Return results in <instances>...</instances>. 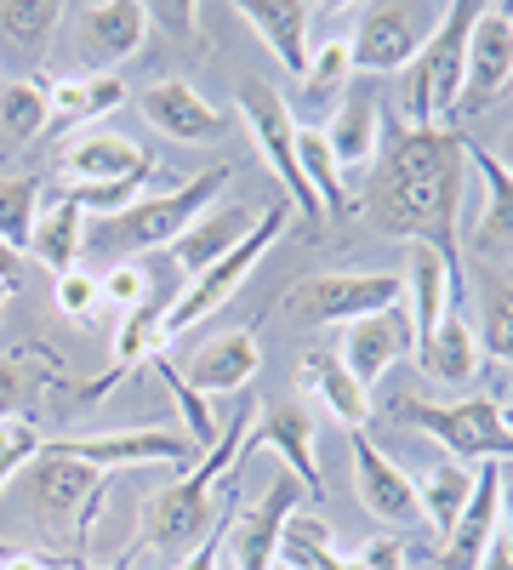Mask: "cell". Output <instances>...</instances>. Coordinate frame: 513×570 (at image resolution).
I'll return each mask as SVG.
<instances>
[{
	"mask_svg": "<svg viewBox=\"0 0 513 570\" xmlns=\"http://www.w3.org/2000/svg\"><path fill=\"white\" fill-rule=\"evenodd\" d=\"M388 126V120H383ZM462 177H468V137L451 126H388L377 171H371L365 212L383 234L405 246L440 252L462 274Z\"/></svg>",
	"mask_w": 513,
	"mask_h": 570,
	"instance_id": "1",
	"label": "cell"
},
{
	"mask_svg": "<svg viewBox=\"0 0 513 570\" xmlns=\"http://www.w3.org/2000/svg\"><path fill=\"white\" fill-rule=\"evenodd\" d=\"M228 183H235V166H206L200 177L166 188V195L131 200V206L115 212V217H86V252L103 257L109 268H115L120 257H131V252H155V246L171 252V240H177L189 223H200V217L211 212V200L223 195Z\"/></svg>",
	"mask_w": 513,
	"mask_h": 570,
	"instance_id": "2",
	"label": "cell"
},
{
	"mask_svg": "<svg viewBox=\"0 0 513 570\" xmlns=\"http://www.w3.org/2000/svg\"><path fill=\"white\" fill-rule=\"evenodd\" d=\"M480 7L456 0L440 12V29L428 35V46L405 63V115L411 126H451L456 104H462V80H468V35H474Z\"/></svg>",
	"mask_w": 513,
	"mask_h": 570,
	"instance_id": "3",
	"label": "cell"
},
{
	"mask_svg": "<svg viewBox=\"0 0 513 570\" xmlns=\"http://www.w3.org/2000/svg\"><path fill=\"white\" fill-rule=\"evenodd\" d=\"M394 422L405 428H423L428 440H440L451 451V462L462 468H480V462H502L513 468V428L502 422V400H451V405H423V400H394L388 405Z\"/></svg>",
	"mask_w": 513,
	"mask_h": 570,
	"instance_id": "4",
	"label": "cell"
},
{
	"mask_svg": "<svg viewBox=\"0 0 513 570\" xmlns=\"http://www.w3.org/2000/svg\"><path fill=\"white\" fill-rule=\"evenodd\" d=\"M286 217H292V206L286 200H274V206H263V217H257V228L246 234V240L235 246V252H228L223 263H211L206 274H195L189 285H182V292L166 303V343L171 337H182V331H189V325H200L206 314H217L228 297H235L240 292V285L251 279V268L268 257V246L279 240V228H286Z\"/></svg>",
	"mask_w": 513,
	"mask_h": 570,
	"instance_id": "5",
	"label": "cell"
},
{
	"mask_svg": "<svg viewBox=\"0 0 513 570\" xmlns=\"http://www.w3.org/2000/svg\"><path fill=\"white\" fill-rule=\"evenodd\" d=\"M29 491H34L40 525L69 531V537L86 548L91 531H98V519H103V502H109V473L86 468V462H75V456L40 451V456L29 462Z\"/></svg>",
	"mask_w": 513,
	"mask_h": 570,
	"instance_id": "6",
	"label": "cell"
},
{
	"mask_svg": "<svg viewBox=\"0 0 513 570\" xmlns=\"http://www.w3.org/2000/svg\"><path fill=\"white\" fill-rule=\"evenodd\" d=\"M445 7H405V0H377L359 7L354 29H348V52H354V75H405V63L428 46V35L440 29Z\"/></svg>",
	"mask_w": 513,
	"mask_h": 570,
	"instance_id": "7",
	"label": "cell"
},
{
	"mask_svg": "<svg viewBox=\"0 0 513 570\" xmlns=\"http://www.w3.org/2000/svg\"><path fill=\"white\" fill-rule=\"evenodd\" d=\"M240 115H246V126H251V137H257L268 171L279 177V188L292 195L297 217H303L308 234H314V228L325 223V212H319V200H314V188L303 183V166H297V115H292V104L279 98L268 80H240Z\"/></svg>",
	"mask_w": 513,
	"mask_h": 570,
	"instance_id": "8",
	"label": "cell"
},
{
	"mask_svg": "<svg viewBox=\"0 0 513 570\" xmlns=\"http://www.w3.org/2000/svg\"><path fill=\"white\" fill-rule=\"evenodd\" d=\"M286 308L308 325H354L405 308V274H308L286 292Z\"/></svg>",
	"mask_w": 513,
	"mask_h": 570,
	"instance_id": "9",
	"label": "cell"
},
{
	"mask_svg": "<svg viewBox=\"0 0 513 570\" xmlns=\"http://www.w3.org/2000/svg\"><path fill=\"white\" fill-rule=\"evenodd\" d=\"M40 451L52 456H75L98 473L115 468H195L200 445L182 434V428H126V434H63V440H46Z\"/></svg>",
	"mask_w": 513,
	"mask_h": 570,
	"instance_id": "10",
	"label": "cell"
},
{
	"mask_svg": "<svg viewBox=\"0 0 513 570\" xmlns=\"http://www.w3.org/2000/svg\"><path fill=\"white\" fill-rule=\"evenodd\" d=\"M217 531V508H211V491L189 485L177 473L171 485L149 491L144 497V525H137V553H160V559H189L206 537Z\"/></svg>",
	"mask_w": 513,
	"mask_h": 570,
	"instance_id": "11",
	"label": "cell"
},
{
	"mask_svg": "<svg viewBox=\"0 0 513 570\" xmlns=\"http://www.w3.org/2000/svg\"><path fill=\"white\" fill-rule=\"evenodd\" d=\"M149 7H137V0H91L75 12V46L91 75H115L126 58L149 46Z\"/></svg>",
	"mask_w": 513,
	"mask_h": 570,
	"instance_id": "12",
	"label": "cell"
},
{
	"mask_svg": "<svg viewBox=\"0 0 513 570\" xmlns=\"http://www.w3.org/2000/svg\"><path fill=\"white\" fill-rule=\"evenodd\" d=\"M507 86H513V23H507V7H480L474 35H468V80H462V104H456L451 131L468 115L491 109Z\"/></svg>",
	"mask_w": 513,
	"mask_h": 570,
	"instance_id": "13",
	"label": "cell"
},
{
	"mask_svg": "<svg viewBox=\"0 0 513 570\" xmlns=\"http://www.w3.org/2000/svg\"><path fill=\"white\" fill-rule=\"evenodd\" d=\"M257 451H274V456H279V468H286L292 480L303 485V497H308V502H319V497H325V480H319V456H314V422H308V411H303V405L279 400V405L257 411L240 468H246Z\"/></svg>",
	"mask_w": 513,
	"mask_h": 570,
	"instance_id": "14",
	"label": "cell"
},
{
	"mask_svg": "<svg viewBox=\"0 0 513 570\" xmlns=\"http://www.w3.org/2000/svg\"><path fill=\"white\" fill-rule=\"evenodd\" d=\"M348 445H354V491H359L365 513L383 519V525H423V497H416L411 473L394 456H383L365 428H359Z\"/></svg>",
	"mask_w": 513,
	"mask_h": 570,
	"instance_id": "15",
	"label": "cell"
},
{
	"mask_svg": "<svg viewBox=\"0 0 513 570\" xmlns=\"http://www.w3.org/2000/svg\"><path fill=\"white\" fill-rule=\"evenodd\" d=\"M263 354H257V325H235V331H217L206 337L189 360H182V383L195 394H246L251 376H257Z\"/></svg>",
	"mask_w": 513,
	"mask_h": 570,
	"instance_id": "16",
	"label": "cell"
},
{
	"mask_svg": "<svg viewBox=\"0 0 513 570\" xmlns=\"http://www.w3.org/2000/svg\"><path fill=\"white\" fill-rule=\"evenodd\" d=\"M303 502V485L292 480L286 468L274 473V485L235 519V570H274L279 564V531H286V519L297 513Z\"/></svg>",
	"mask_w": 513,
	"mask_h": 570,
	"instance_id": "17",
	"label": "cell"
},
{
	"mask_svg": "<svg viewBox=\"0 0 513 570\" xmlns=\"http://www.w3.org/2000/svg\"><path fill=\"white\" fill-rule=\"evenodd\" d=\"M411 348V320L405 308H388V314H371V320H354L343 325V343H337V360L348 365V376L371 394L394 371V360Z\"/></svg>",
	"mask_w": 513,
	"mask_h": 570,
	"instance_id": "18",
	"label": "cell"
},
{
	"mask_svg": "<svg viewBox=\"0 0 513 570\" xmlns=\"http://www.w3.org/2000/svg\"><path fill=\"white\" fill-rule=\"evenodd\" d=\"M462 292H468V285L456 279V268H451L440 252L411 246V268H405V320H411V348L434 337L440 320L462 303Z\"/></svg>",
	"mask_w": 513,
	"mask_h": 570,
	"instance_id": "19",
	"label": "cell"
},
{
	"mask_svg": "<svg viewBox=\"0 0 513 570\" xmlns=\"http://www.w3.org/2000/svg\"><path fill=\"white\" fill-rule=\"evenodd\" d=\"M149 171H160L149 149L120 131H91L63 149V183H149Z\"/></svg>",
	"mask_w": 513,
	"mask_h": 570,
	"instance_id": "20",
	"label": "cell"
},
{
	"mask_svg": "<svg viewBox=\"0 0 513 570\" xmlns=\"http://www.w3.org/2000/svg\"><path fill=\"white\" fill-rule=\"evenodd\" d=\"M144 120L155 126V131H166V137H177V142H217L223 131H228V120H223V109H211L200 91L189 86V80H155L144 98Z\"/></svg>",
	"mask_w": 513,
	"mask_h": 570,
	"instance_id": "21",
	"label": "cell"
},
{
	"mask_svg": "<svg viewBox=\"0 0 513 570\" xmlns=\"http://www.w3.org/2000/svg\"><path fill=\"white\" fill-rule=\"evenodd\" d=\"M496 513H502V462H480L474 468V502H468V513L456 519V531L445 537L440 570H480L491 537L502 531Z\"/></svg>",
	"mask_w": 513,
	"mask_h": 570,
	"instance_id": "22",
	"label": "cell"
},
{
	"mask_svg": "<svg viewBox=\"0 0 513 570\" xmlns=\"http://www.w3.org/2000/svg\"><path fill=\"white\" fill-rule=\"evenodd\" d=\"M257 217L263 212H246V206H223V212H206L200 223H189V228H182L177 234V240H171V263L182 268V274H206L211 263H223L228 252H235L240 240H246V234L257 228Z\"/></svg>",
	"mask_w": 513,
	"mask_h": 570,
	"instance_id": "23",
	"label": "cell"
},
{
	"mask_svg": "<svg viewBox=\"0 0 513 570\" xmlns=\"http://www.w3.org/2000/svg\"><path fill=\"white\" fill-rule=\"evenodd\" d=\"M126 104V80L115 75H63V80H46V131H75L86 120H98L109 109Z\"/></svg>",
	"mask_w": 513,
	"mask_h": 570,
	"instance_id": "24",
	"label": "cell"
},
{
	"mask_svg": "<svg viewBox=\"0 0 513 570\" xmlns=\"http://www.w3.org/2000/svg\"><path fill=\"white\" fill-rule=\"evenodd\" d=\"M297 383H303L325 411H332V416L348 428V434H359V428L371 422V411H377V405H371V394L348 376V365L337 360V348H308V354H303V371H297Z\"/></svg>",
	"mask_w": 513,
	"mask_h": 570,
	"instance_id": "25",
	"label": "cell"
},
{
	"mask_svg": "<svg viewBox=\"0 0 513 570\" xmlns=\"http://www.w3.org/2000/svg\"><path fill=\"white\" fill-rule=\"evenodd\" d=\"M411 354H416V371L434 376V383H445V389H468L474 376H480V360H485V354H480V337H474V325L462 320L456 308L440 320L434 337L416 343Z\"/></svg>",
	"mask_w": 513,
	"mask_h": 570,
	"instance_id": "26",
	"label": "cell"
},
{
	"mask_svg": "<svg viewBox=\"0 0 513 570\" xmlns=\"http://www.w3.org/2000/svg\"><path fill=\"white\" fill-rule=\"evenodd\" d=\"M240 18L263 35V46L286 63L292 75L308 69V52H314V40H308V18L314 7H303V0H246Z\"/></svg>",
	"mask_w": 513,
	"mask_h": 570,
	"instance_id": "27",
	"label": "cell"
},
{
	"mask_svg": "<svg viewBox=\"0 0 513 570\" xmlns=\"http://www.w3.org/2000/svg\"><path fill=\"white\" fill-rule=\"evenodd\" d=\"M58 23H63L58 0H0V52L29 69L52 46Z\"/></svg>",
	"mask_w": 513,
	"mask_h": 570,
	"instance_id": "28",
	"label": "cell"
},
{
	"mask_svg": "<svg viewBox=\"0 0 513 570\" xmlns=\"http://www.w3.org/2000/svg\"><path fill=\"white\" fill-rule=\"evenodd\" d=\"M468 166L485 177V212H480V228H474V246L480 252H507L513 246V177L485 142H468Z\"/></svg>",
	"mask_w": 513,
	"mask_h": 570,
	"instance_id": "29",
	"label": "cell"
},
{
	"mask_svg": "<svg viewBox=\"0 0 513 570\" xmlns=\"http://www.w3.org/2000/svg\"><path fill=\"white\" fill-rule=\"evenodd\" d=\"M325 142H332V155L343 171H365V166H377V149H383V115L371 98H348L332 126H319Z\"/></svg>",
	"mask_w": 513,
	"mask_h": 570,
	"instance_id": "30",
	"label": "cell"
},
{
	"mask_svg": "<svg viewBox=\"0 0 513 570\" xmlns=\"http://www.w3.org/2000/svg\"><path fill=\"white\" fill-rule=\"evenodd\" d=\"M80 252H86V212H75L69 200L52 195V206H40V217H34L29 257L46 263L52 274H69V268H80Z\"/></svg>",
	"mask_w": 513,
	"mask_h": 570,
	"instance_id": "31",
	"label": "cell"
},
{
	"mask_svg": "<svg viewBox=\"0 0 513 570\" xmlns=\"http://www.w3.org/2000/svg\"><path fill=\"white\" fill-rule=\"evenodd\" d=\"M416 497H423V519L440 531V542L456 531V519L468 513L474 502V468H462V462H434L428 473H416Z\"/></svg>",
	"mask_w": 513,
	"mask_h": 570,
	"instance_id": "32",
	"label": "cell"
},
{
	"mask_svg": "<svg viewBox=\"0 0 513 570\" xmlns=\"http://www.w3.org/2000/svg\"><path fill=\"white\" fill-rule=\"evenodd\" d=\"M297 166H303V183L314 188L325 217H343L354 206L348 183H343V166H337V155H332V142H325L319 126H297Z\"/></svg>",
	"mask_w": 513,
	"mask_h": 570,
	"instance_id": "33",
	"label": "cell"
},
{
	"mask_svg": "<svg viewBox=\"0 0 513 570\" xmlns=\"http://www.w3.org/2000/svg\"><path fill=\"white\" fill-rule=\"evenodd\" d=\"M46 137V75L0 80V142H34Z\"/></svg>",
	"mask_w": 513,
	"mask_h": 570,
	"instance_id": "34",
	"label": "cell"
},
{
	"mask_svg": "<svg viewBox=\"0 0 513 570\" xmlns=\"http://www.w3.org/2000/svg\"><path fill=\"white\" fill-rule=\"evenodd\" d=\"M354 80V52H348V35H332L308 52V69H303V104L308 109H332Z\"/></svg>",
	"mask_w": 513,
	"mask_h": 570,
	"instance_id": "35",
	"label": "cell"
},
{
	"mask_svg": "<svg viewBox=\"0 0 513 570\" xmlns=\"http://www.w3.org/2000/svg\"><path fill=\"white\" fill-rule=\"evenodd\" d=\"M279 564L286 570H354V559H343L332 548V531H325L314 513L286 519V531H279Z\"/></svg>",
	"mask_w": 513,
	"mask_h": 570,
	"instance_id": "36",
	"label": "cell"
},
{
	"mask_svg": "<svg viewBox=\"0 0 513 570\" xmlns=\"http://www.w3.org/2000/svg\"><path fill=\"white\" fill-rule=\"evenodd\" d=\"M149 371L160 376V383H166V394L177 400V411H182V434H189L195 445H200V456L217 445V434H223V428H217V416H211V405H206V394H195L189 383H182V371L166 360V354H155L149 360Z\"/></svg>",
	"mask_w": 513,
	"mask_h": 570,
	"instance_id": "37",
	"label": "cell"
},
{
	"mask_svg": "<svg viewBox=\"0 0 513 570\" xmlns=\"http://www.w3.org/2000/svg\"><path fill=\"white\" fill-rule=\"evenodd\" d=\"M40 217V177H0V240L29 252V234Z\"/></svg>",
	"mask_w": 513,
	"mask_h": 570,
	"instance_id": "38",
	"label": "cell"
},
{
	"mask_svg": "<svg viewBox=\"0 0 513 570\" xmlns=\"http://www.w3.org/2000/svg\"><path fill=\"white\" fill-rule=\"evenodd\" d=\"M485 331H480V354L513 365V285L507 279H485Z\"/></svg>",
	"mask_w": 513,
	"mask_h": 570,
	"instance_id": "39",
	"label": "cell"
},
{
	"mask_svg": "<svg viewBox=\"0 0 513 570\" xmlns=\"http://www.w3.org/2000/svg\"><path fill=\"white\" fill-rule=\"evenodd\" d=\"M58 308L69 314V320H91L103 308V279L91 274V268H69V274H58Z\"/></svg>",
	"mask_w": 513,
	"mask_h": 570,
	"instance_id": "40",
	"label": "cell"
},
{
	"mask_svg": "<svg viewBox=\"0 0 513 570\" xmlns=\"http://www.w3.org/2000/svg\"><path fill=\"white\" fill-rule=\"evenodd\" d=\"M40 445H46V440L34 434L29 422H0V491L18 480V468H23V462L40 456Z\"/></svg>",
	"mask_w": 513,
	"mask_h": 570,
	"instance_id": "41",
	"label": "cell"
},
{
	"mask_svg": "<svg viewBox=\"0 0 513 570\" xmlns=\"http://www.w3.org/2000/svg\"><path fill=\"white\" fill-rule=\"evenodd\" d=\"M98 279H103V303H109V308H126V314L144 303V297H155V279L137 268V263H115V268L98 274Z\"/></svg>",
	"mask_w": 513,
	"mask_h": 570,
	"instance_id": "42",
	"label": "cell"
},
{
	"mask_svg": "<svg viewBox=\"0 0 513 570\" xmlns=\"http://www.w3.org/2000/svg\"><path fill=\"white\" fill-rule=\"evenodd\" d=\"M354 570H405V542L399 537H371L354 553Z\"/></svg>",
	"mask_w": 513,
	"mask_h": 570,
	"instance_id": "43",
	"label": "cell"
},
{
	"mask_svg": "<svg viewBox=\"0 0 513 570\" xmlns=\"http://www.w3.org/2000/svg\"><path fill=\"white\" fill-rule=\"evenodd\" d=\"M18 405H23V371L18 360H0V422H12Z\"/></svg>",
	"mask_w": 513,
	"mask_h": 570,
	"instance_id": "44",
	"label": "cell"
},
{
	"mask_svg": "<svg viewBox=\"0 0 513 570\" xmlns=\"http://www.w3.org/2000/svg\"><path fill=\"white\" fill-rule=\"evenodd\" d=\"M217 559H223V531H211V537H206V542H200L189 559H177L171 570H217ZM131 570H137V564H131Z\"/></svg>",
	"mask_w": 513,
	"mask_h": 570,
	"instance_id": "45",
	"label": "cell"
},
{
	"mask_svg": "<svg viewBox=\"0 0 513 570\" xmlns=\"http://www.w3.org/2000/svg\"><path fill=\"white\" fill-rule=\"evenodd\" d=\"M23 292V268H18V252L0 240V303H12Z\"/></svg>",
	"mask_w": 513,
	"mask_h": 570,
	"instance_id": "46",
	"label": "cell"
},
{
	"mask_svg": "<svg viewBox=\"0 0 513 570\" xmlns=\"http://www.w3.org/2000/svg\"><path fill=\"white\" fill-rule=\"evenodd\" d=\"M137 559H144V553H137V548H126V553H120V559H115V564H109V570H131V564H137ZM52 570H98V564H86V559H80V553H69V559H58V564H52Z\"/></svg>",
	"mask_w": 513,
	"mask_h": 570,
	"instance_id": "47",
	"label": "cell"
},
{
	"mask_svg": "<svg viewBox=\"0 0 513 570\" xmlns=\"http://www.w3.org/2000/svg\"><path fill=\"white\" fill-rule=\"evenodd\" d=\"M502 513H507L502 542H507V559H513V468H502Z\"/></svg>",
	"mask_w": 513,
	"mask_h": 570,
	"instance_id": "48",
	"label": "cell"
},
{
	"mask_svg": "<svg viewBox=\"0 0 513 570\" xmlns=\"http://www.w3.org/2000/svg\"><path fill=\"white\" fill-rule=\"evenodd\" d=\"M0 570H52V559H40V553H7V559H0Z\"/></svg>",
	"mask_w": 513,
	"mask_h": 570,
	"instance_id": "49",
	"label": "cell"
},
{
	"mask_svg": "<svg viewBox=\"0 0 513 570\" xmlns=\"http://www.w3.org/2000/svg\"><path fill=\"white\" fill-rule=\"evenodd\" d=\"M491 155H496V160L507 166V177H513V126L502 131V142H496V149H491Z\"/></svg>",
	"mask_w": 513,
	"mask_h": 570,
	"instance_id": "50",
	"label": "cell"
},
{
	"mask_svg": "<svg viewBox=\"0 0 513 570\" xmlns=\"http://www.w3.org/2000/svg\"><path fill=\"white\" fill-rule=\"evenodd\" d=\"M502 422H507V428H513V400H502Z\"/></svg>",
	"mask_w": 513,
	"mask_h": 570,
	"instance_id": "51",
	"label": "cell"
},
{
	"mask_svg": "<svg viewBox=\"0 0 513 570\" xmlns=\"http://www.w3.org/2000/svg\"><path fill=\"white\" fill-rule=\"evenodd\" d=\"M507 23H513V7H507Z\"/></svg>",
	"mask_w": 513,
	"mask_h": 570,
	"instance_id": "52",
	"label": "cell"
}]
</instances>
